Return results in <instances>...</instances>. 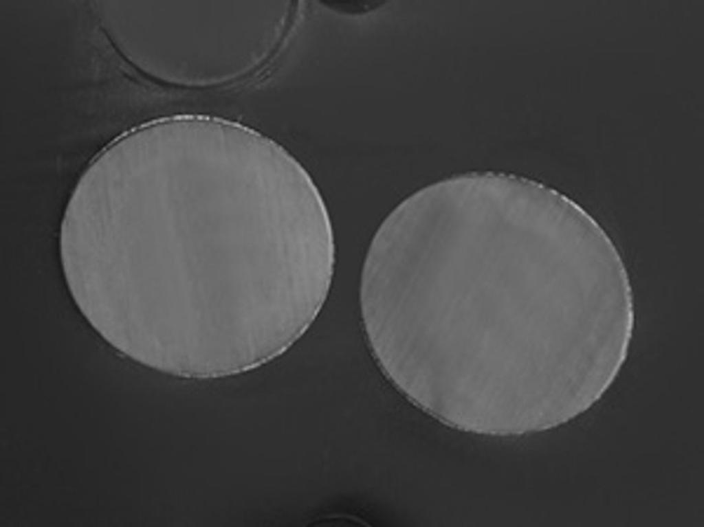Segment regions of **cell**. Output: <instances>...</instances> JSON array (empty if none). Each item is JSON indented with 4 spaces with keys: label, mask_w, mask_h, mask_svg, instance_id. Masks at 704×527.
Returning a JSON list of instances; mask_svg holds the SVG:
<instances>
[{
    "label": "cell",
    "mask_w": 704,
    "mask_h": 527,
    "mask_svg": "<svg viewBox=\"0 0 704 527\" xmlns=\"http://www.w3.org/2000/svg\"><path fill=\"white\" fill-rule=\"evenodd\" d=\"M139 235L162 333L221 345L275 326L288 255L254 182L209 174L151 187Z\"/></svg>",
    "instance_id": "obj_1"
}]
</instances>
